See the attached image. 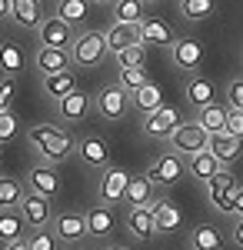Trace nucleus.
<instances>
[{
  "label": "nucleus",
  "instance_id": "obj_16",
  "mask_svg": "<svg viewBox=\"0 0 243 250\" xmlns=\"http://www.w3.org/2000/svg\"><path fill=\"white\" fill-rule=\"evenodd\" d=\"M150 213H153V230L157 233H177L183 227V213L177 210L170 200H163V197H157L150 204Z\"/></svg>",
  "mask_w": 243,
  "mask_h": 250
},
{
  "label": "nucleus",
  "instance_id": "obj_21",
  "mask_svg": "<svg viewBox=\"0 0 243 250\" xmlns=\"http://www.w3.org/2000/svg\"><path fill=\"white\" fill-rule=\"evenodd\" d=\"M10 20L23 27V30H37L43 23V10L40 0H10Z\"/></svg>",
  "mask_w": 243,
  "mask_h": 250
},
{
  "label": "nucleus",
  "instance_id": "obj_13",
  "mask_svg": "<svg viewBox=\"0 0 243 250\" xmlns=\"http://www.w3.org/2000/svg\"><path fill=\"white\" fill-rule=\"evenodd\" d=\"M77 154L83 160V167H94V170H103L110 164V147L100 134H87L77 140Z\"/></svg>",
  "mask_w": 243,
  "mask_h": 250
},
{
  "label": "nucleus",
  "instance_id": "obj_50",
  "mask_svg": "<svg viewBox=\"0 0 243 250\" xmlns=\"http://www.w3.org/2000/svg\"><path fill=\"white\" fill-rule=\"evenodd\" d=\"M143 3H157V0H143Z\"/></svg>",
  "mask_w": 243,
  "mask_h": 250
},
{
  "label": "nucleus",
  "instance_id": "obj_24",
  "mask_svg": "<svg viewBox=\"0 0 243 250\" xmlns=\"http://www.w3.org/2000/svg\"><path fill=\"white\" fill-rule=\"evenodd\" d=\"M87 233L90 237H110L113 230V210L107 204H94V207H87Z\"/></svg>",
  "mask_w": 243,
  "mask_h": 250
},
{
  "label": "nucleus",
  "instance_id": "obj_40",
  "mask_svg": "<svg viewBox=\"0 0 243 250\" xmlns=\"http://www.w3.org/2000/svg\"><path fill=\"white\" fill-rule=\"evenodd\" d=\"M20 134V117L7 107V110H0V144H10L14 137Z\"/></svg>",
  "mask_w": 243,
  "mask_h": 250
},
{
  "label": "nucleus",
  "instance_id": "obj_31",
  "mask_svg": "<svg viewBox=\"0 0 243 250\" xmlns=\"http://www.w3.org/2000/svg\"><path fill=\"white\" fill-rule=\"evenodd\" d=\"M74 87H77V74L74 70H57V74H47V77H43V90H47L50 97H57V100L67 97Z\"/></svg>",
  "mask_w": 243,
  "mask_h": 250
},
{
  "label": "nucleus",
  "instance_id": "obj_8",
  "mask_svg": "<svg viewBox=\"0 0 243 250\" xmlns=\"http://www.w3.org/2000/svg\"><path fill=\"white\" fill-rule=\"evenodd\" d=\"M17 210H20V217L27 220L30 230H37V227H50V220H54L50 197H43V193H37V190H23Z\"/></svg>",
  "mask_w": 243,
  "mask_h": 250
},
{
  "label": "nucleus",
  "instance_id": "obj_22",
  "mask_svg": "<svg viewBox=\"0 0 243 250\" xmlns=\"http://www.w3.org/2000/svg\"><path fill=\"white\" fill-rule=\"evenodd\" d=\"M183 94H187V104L190 107H206V104H213L217 100V87H213V80L203 77V74H193L187 80V87H183Z\"/></svg>",
  "mask_w": 243,
  "mask_h": 250
},
{
  "label": "nucleus",
  "instance_id": "obj_41",
  "mask_svg": "<svg viewBox=\"0 0 243 250\" xmlns=\"http://www.w3.org/2000/svg\"><path fill=\"white\" fill-rule=\"evenodd\" d=\"M223 100H226V110H243V77H237V80L226 83Z\"/></svg>",
  "mask_w": 243,
  "mask_h": 250
},
{
  "label": "nucleus",
  "instance_id": "obj_48",
  "mask_svg": "<svg viewBox=\"0 0 243 250\" xmlns=\"http://www.w3.org/2000/svg\"><path fill=\"white\" fill-rule=\"evenodd\" d=\"M90 3H100V7H110L113 0H90Z\"/></svg>",
  "mask_w": 243,
  "mask_h": 250
},
{
  "label": "nucleus",
  "instance_id": "obj_43",
  "mask_svg": "<svg viewBox=\"0 0 243 250\" xmlns=\"http://www.w3.org/2000/svg\"><path fill=\"white\" fill-rule=\"evenodd\" d=\"M14 94H17V80L3 77L0 80V110H7V107L14 104Z\"/></svg>",
  "mask_w": 243,
  "mask_h": 250
},
{
  "label": "nucleus",
  "instance_id": "obj_36",
  "mask_svg": "<svg viewBox=\"0 0 243 250\" xmlns=\"http://www.w3.org/2000/svg\"><path fill=\"white\" fill-rule=\"evenodd\" d=\"M87 3L90 0H57V17L67 20L70 27H77V23H83V17H87Z\"/></svg>",
  "mask_w": 243,
  "mask_h": 250
},
{
  "label": "nucleus",
  "instance_id": "obj_47",
  "mask_svg": "<svg viewBox=\"0 0 243 250\" xmlns=\"http://www.w3.org/2000/svg\"><path fill=\"white\" fill-rule=\"evenodd\" d=\"M10 17V0H0V20Z\"/></svg>",
  "mask_w": 243,
  "mask_h": 250
},
{
  "label": "nucleus",
  "instance_id": "obj_34",
  "mask_svg": "<svg viewBox=\"0 0 243 250\" xmlns=\"http://www.w3.org/2000/svg\"><path fill=\"white\" fill-rule=\"evenodd\" d=\"M23 50H20L17 43H0V70L7 74V77H17L20 70H23Z\"/></svg>",
  "mask_w": 243,
  "mask_h": 250
},
{
  "label": "nucleus",
  "instance_id": "obj_44",
  "mask_svg": "<svg viewBox=\"0 0 243 250\" xmlns=\"http://www.w3.org/2000/svg\"><path fill=\"white\" fill-rule=\"evenodd\" d=\"M230 240L243 250V217H233V233H230Z\"/></svg>",
  "mask_w": 243,
  "mask_h": 250
},
{
  "label": "nucleus",
  "instance_id": "obj_32",
  "mask_svg": "<svg viewBox=\"0 0 243 250\" xmlns=\"http://www.w3.org/2000/svg\"><path fill=\"white\" fill-rule=\"evenodd\" d=\"M23 184L17 177H0V210H17L20 197H23Z\"/></svg>",
  "mask_w": 243,
  "mask_h": 250
},
{
  "label": "nucleus",
  "instance_id": "obj_42",
  "mask_svg": "<svg viewBox=\"0 0 243 250\" xmlns=\"http://www.w3.org/2000/svg\"><path fill=\"white\" fill-rule=\"evenodd\" d=\"M230 137L243 140V110H226V127H223Z\"/></svg>",
  "mask_w": 243,
  "mask_h": 250
},
{
  "label": "nucleus",
  "instance_id": "obj_26",
  "mask_svg": "<svg viewBox=\"0 0 243 250\" xmlns=\"http://www.w3.org/2000/svg\"><path fill=\"white\" fill-rule=\"evenodd\" d=\"M223 247V237L213 224H197L190 230V240H187V250H220Z\"/></svg>",
  "mask_w": 243,
  "mask_h": 250
},
{
  "label": "nucleus",
  "instance_id": "obj_10",
  "mask_svg": "<svg viewBox=\"0 0 243 250\" xmlns=\"http://www.w3.org/2000/svg\"><path fill=\"white\" fill-rule=\"evenodd\" d=\"M206 140H210V134H206L203 127L197 124V120H183L173 134H170V147L177 150V154H183V157H190V154H197V150H203L206 147Z\"/></svg>",
  "mask_w": 243,
  "mask_h": 250
},
{
  "label": "nucleus",
  "instance_id": "obj_45",
  "mask_svg": "<svg viewBox=\"0 0 243 250\" xmlns=\"http://www.w3.org/2000/svg\"><path fill=\"white\" fill-rule=\"evenodd\" d=\"M233 217H243V184H237V200H233Z\"/></svg>",
  "mask_w": 243,
  "mask_h": 250
},
{
  "label": "nucleus",
  "instance_id": "obj_29",
  "mask_svg": "<svg viewBox=\"0 0 243 250\" xmlns=\"http://www.w3.org/2000/svg\"><path fill=\"white\" fill-rule=\"evenodd\" d=\"M130 100H133V107H137V114L143 117V114H150V110H157V107H163V90H160L153 80H147L137 94H130Z\"/></svg>",
  "mask_w": 243,
  "mask_h": 250
},
{
  "label": "nucleus",
  "instance_id": "obj_39",
  "mask_svg": "<svg viewBox=\"0 0 243 250\" xmlns=\"http://www.w3.org/2000/svg\"><path fill=\"white\" fill-rule=\"evenodd\" d=\"M27 240V247L30 250H57V237L50 227H37V230H30V237H23Z\"/></svg>",
  "mask_w": 243,
  "mask_h": 250
},
{
  "label": "nucleus",
  "instance_id": "obj_19",
  "mask_svg": "<svg viewBox=\"0 0 243 250\" xmlns=\"http://www.w3.org/2000/svg\"><path fill=\"white\" fill-rule=\"evenodd\" d=\"M153 200H157V187L147 180V173H137V177L130 173L127 193H123V204H127V207H150Z\"/></svg>",
  "mask_w": 243,
  "mask_h": 250
},
{
  "label": "nucleus",
  "instance_id": "obj_5",
  "mask_svg": "<svg viewBox=\"0 0 243 250\" xmlns=\"http://www.w3.org/2000/svg\"><path fill=\"white\" fill-rule=\"evenodd\" d=\"M206 197L220 213L233 217V200H237V177L230 173V167H220L206 180Z\"/></svg>",
  "mask_w": 243,
  "mask_h": 250
},
{
  "label": "nucleus",
  "instance_id": "obj_12",
  "mask_svg": "<svg viewBox=\"0 0 243 250\" xmlns=\"http://www.w3.org/2000/svg\"><path fill=\"white\" fill-rule=\"evenodd\" d=\"M170 60L180 70H200V63H203V43L197 37H173V43H170Z\"/></svg>",
  "mask_w": 243,
  "mask_h": 250
},
{
  "label": "nucleus",
  "instance_id": "obj_27",
  "mask_svg": "<svg viewBox=\"0 0 243 250\" xmlns=\"http://www.w3.org/2000/svg\"><path fill=\"white\" fill-rule=\"evenodd\" d=\"M27 220L20 217V210H0V244H14L27 237Z\"/></svg>",
  "mask_w": 243,
  "mask_h": 250
},
{
  "label": "nucleus",
  "instance_id": "obj_2",
  "mask_svg": "<svg viewBox=\"0 0 243 250\" xmlns=\"http://www.w3.org/2000/svg\"><path fill=\"white\" fill-rule=\"evenodd\" d=\"M183 177H187V157L177 154V150L160 154L147 167V180L157 187V190H167V187H173V184H180Z\"/></svg>",
  "mask_w": 243,
  "mask_h": 250
},
{
  "label": "nucleus",
  "instance_id": "obj_25",
  "mask_svg": "<svg viewBox=\"0 0 243 250\" xmlns=\"http://www.w3.org/2000/svg\"><path fill=\"white\" fill-rule=\"evenodd\" d=\"M140 43L147 47H170L173 43V30H170L163 20H140Z\"/></svg>",
  "mask_w": 243,
  "mask_h": 250
},
{
  "label": "nucleus",
  "instance_id": "obj_38",
  "mask_svg": "<svg viewBox=\"0 0 243 250\" xmlns=\"http://www.w3.org/2000/svg\"><path fill=\"white\" fill-rule=\"evenodd\" d=\"M117 57V67H143V60H147V43H130V47H123L120 54H113Z\"/></svg>",
  "mask_w": 243,
  "mask_h": 250
},
{
  "label": "nucleus",
  "instance_id": "obj_37",
  "mask_svg": "<svg viewBox=\"0 0 243 250\" xmlns=\"http://www.w3.org/2000/svg\"><path fill=\"white\" fill-rule=\"evenodd\" d=\"M147 70L143 67H120V74H117V83L127 90V94H137L143 83H147Z\"/></svg>",
  "mask_w": 243,
  "mask_h": 250
},
{
  "label": "nucleus",
  "instance_id": "obj_46",
  "mask_svg": "<svg viewBox=\"0 0 243 250\" xmlns=\"http://www.w3.org/2000/svg\"><path fill=\"white\" fill-rule=\"evenodd\" d=\"M3 250H30L27 240H14V244H3Z\"/></svg>",
  "mask_w": 243,
  "mask_h": 250
},
{
  "label": "nucleus",
  "instance_id": "obj_23",
  "mask_svg": "<svg viewBox=\"0 0 243 250\" xmlns=\"http://www.w3.org/2000/svg\"><path fill=\"white\" fill-rule=\"evenodd\" d=\"M103 40H107V50H110V54H120L123 47L140 43V23H117V20H113L110 30L103 34Z\"/></svg>",
  "mask_w": 243,
  "mask_h": 250
},
{
  "label": "nucleus",
  "instance_id": "obj_1",
  "mask_svg": "<svg viewBox=\"0 0 243 250\" xmlns=\"http://www.w3.org/2000/svg\"><path fill=\"white\" fill-rule=\"evenodd\" d=\"M27 144H30V150L37 154V160L43 164H63L70 154H77V140L63 127H57V124H34L30 130H27Z\"/></svg>",
  "mask_w": 243,
  "mask_h": 250
},
{
  "label": "nucleus",
  "instance_id": "obj_20",
  "mask_svg": "<svg viewBox=\"0 0 243 250\" xmlns=\"http://www.w3.org/2000/svg\"><path fill=\"white\" fill-rule=\"evenodd\" d=\"M123 224H127V233L137 237L140 244L153 240V233H157V230H153V213H150V207H127Z\"/></svg>",
  "mask_w": 243,
  "mask_h": 250
},
{
  "label": "nucleus",
  "instance_id": "obj_18",
  "mask_svg": "<svg viewBox=\"0 0 243 250\" xmlns=\"http://www.w3.org/2000/svg\"><path fill=\"white\" fill-rule=\"evenodd\" d=\"M34 67L40 74H57V70H70V50L67 47H37L34 54Z\"/></svg>",
  "mask_w": 243,
  "mask_h": 250
},
{
  "label": "nucleus",
  "instance_id": "obj_4",
  "mask_svg": "<svg viewBox=\"0 0 243 250\" xmlns=\"http://www.w3.org/2000/svg\"><path fill=\"white\" fill-rule=\"evenodd\" d=\"M94 107H97V114L103 117V120L120 124L123 117L130 114L133 100H130V94H127L120 83H107V87H100V94L94 97Z\"/></svg>",
  "mask_w": 243,
  "mask_h": 250
},
{
  "label": "nucleus",
  "instance_id": "obj_17",
  "mask_svg": "<svg viewBox=\"0 0 243 250\" xmlns=\"http://www.w3.org/2000/svg\"><path fill=\"white\" fill-rule=\"evenodd\" d=\"M206 150L217 157V164H220V167H230V164L240 157L243 140H237V137H230L226 130H220V134H210V140H206Z\"/></svg>",
  "mask_w": 243,
  "mask_h": 250
},
{
  "label": "nucleus",
  "instance_id": "obj_9",
  "mask_svg": "<svg viewBox=\"0 0 243 250\" xmlns=\"http://www.w3.org/2000/svg\"><path fill=\"white\" fill-rule=\"evenodd\" d=\"M50 230H54L57 244L74 247V244H80V240L87 237V217L77 213V210H63V213H57L54 220H50Z\"/></svg>",
  "mask_w": 243,
  "mask_h": 250
},
{
  "label": "nucleus",
  "instance_id": "obj_6",
  "mask_svg": "<svg viewBox=\"0 0 243 250\" xmlns=\"http://www.w3.org/2000/svg\"><path fill=\"white\" fill-rule=\"evenodd\" d=\"M127 180H130V170L127 167H117V164H107L100 177H97V200L100 204H123V193H127Z\"/></svg>",
  "mask_w": 243,
  "mask_h": 250
},
{
  "label": "nucleus",
  "instance_id": "obj_35",
  "mask_svg": "<svg viewBox=\"0 0 243 250\" xmlns=\"http://www.w3.org/2000/svg\"><path fill=\"white\" fill-rule=\"evenodd\" d=\"M213 10H217V0H180V14L190 23H200V20L213 17Z\"/></svg>",
  "mask_w": 243,
  "mask_h": 250
},
{
  "label": "nucleus",
  "instance_id": "obj_49",
  "mask_svg": "<svg viewBox=\"0 0 243 250\" xmlns=\"http://www.w3.org/2000/svg\"><path fill=\"white\" fill-rule=\"evenodd\" d=\"M107 250H130V247H120V244H110Z\"/></svg>",
  "mask_w": 243,
  "mask_h": 250
},
{
  "label": "nucleus",
  "instance_id": "obj_11",
  "mask_svg": "<svg viewBox=\"0 0 243 250\" xmlns=\"http://www.w3.org/2000/svg\"><path fill=\"white\" fill-rule=\"evenodd\" d=\"M90 110H94V97L77 90V87L67 97L57 100V120H60V124H80Z\"/></svg>",
  "mask_w": 243,
  "mask_h": 250
},
{
  "label": "nucleus",
  "instance_id": "obj_33",
  "mask_svg": "<svg viewBox=\"0 0 243 250\" xmlns=\"http://www.w3.org/2000/svg\"><path fill=\"white\" fill-rule=\"evenodd\" d=\"M110 10L117 23H140L143 20V0H113Z\"/></svg>",
  "mask_w": 243,
  "mask_h": 250
},
{
  "label": "nucleus",
  "instance_id": "obj_7",
  "mask_svg": "<svg viewBox=\"0 0 243 250\" xmlns=\"http://www.w3.org/2000/svg\"><path fill=\"white\" fill-rule=\"evenodd\" d=\"M183 124V114L177 110V107H157V110H150V114H143V134L150 137V140H170V134L177 130Z\"/></svg>",
  "mask_w": 243,
  "mask_h": 250
},
{
  "label": "nucleus",
  "instance_id": "obj_15",
  "mask_svg": "<svg viewBox=\"0 0 243 250\" xmlns=\"http://www.w3.org/2000/svg\"><path fill=\"white\" fill-rule=\"evenodd\" d=\"M27 190H37L43 197H57L60 193V177H57V167L54 164H34L27 170Z\"/></svg>",
  "mask_w": 243,
  "mask_h": 250
},
{
  "label": "nucleus",
  "instance_id": "obj_3",
  "mask_svg": "<svg viewBox=\"0 0 243 250\" xmlns=\"http://www.w3.org/2000/svg\"><path fill=\"white\" fill-rule=\"evenodd\" d=\"M107 54H110L107 40L97 30H80L70 43V63H77V67H100L107 60Z\"/></svg>",
  "mask_w": 243,
  "mask_h": 250
},
{
  "label": "nucleus",
  "instance_id": "obj_30",
  "mask_svg": "<svg viewBox=\"0 0 243 250\" xmlns=\"http://www.w3.org/2000/svg\"><path fill=\"white\" fill-rule=\"evenodd\" d=\"M197 124L203 127L206 134H220L226 127V107H220L217 100L206 104V107H200V110H197Z\"/></svg>",
  "mask_w": 243,
  "mask_h": 250
},
{
  "label": "nucleus",
  "instance_id": "obj_28",
  "mask_svg": "<svg viewBox=\"0 0 243 250\" xmlns=\"http://www.w3.org/2000/svg\"><path fill=\"white\" fill-rule=\"evenodd\" d=\"M217 170H220V164H217V157L210 154L206 147L187 157V173H190V177H197V180H203V184H206V180H210Z\"/></svg>",
  "mask_w": 243,
  "mask_h": 250
},
{
  "label": "nucleus",
  "instance_id": "obj_14",
  "mask_svg": "<svg viewBox=\"0 0 243 250\" xmlns=\"http://www.w3.org/2000/svg\"><path fill=\"white\" fill-rule=\"evenodd\" d=\"M74 27L67 23V20H60V17H47L43 23L37 27V40H40V47H67L70 50V43H74Z\"/></svg>",
  "mask_w": 243,
  "mask_h": 250
}]
</instances>
